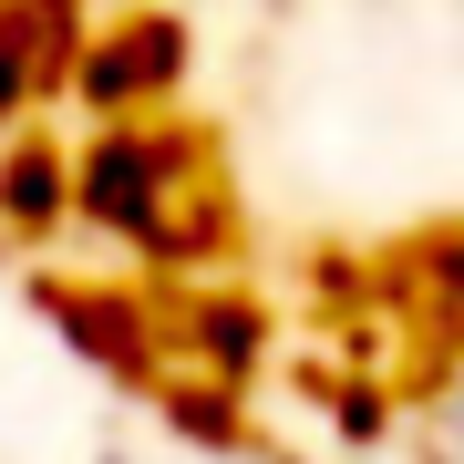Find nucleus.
<instances>
[{
	"label": "nucleus",
	"instance_id": "f257e3e1",
	"mask_svg": "<svg viewBox=\"0 0 464 464\" xmlns=\"http://www.w3.org/2000/svg\"><path fill=\"white\" fill-rule=\"evenodd\" d=\"M0 207H11L21 227H32V217H52V207H63V197H52V166H42V155H21V166H0Z\"/></svg>",
	"mask_w": 464,
	"mask_h": 464
},
{
	"label": "nucleus",
	"instance_id": "f03ea898",
	"mask_svg": "<svg viewBox=\"0 0 464 464\" xmlns=\"http://www.w3.org/2000/svg\"><path fill=\"white\" fill-rule=\"evenodd\" d=\"M433 464H464V362L444 382V402H433Z\"/></svg>",
	"mask_w": 464,
	"mask_h": 464
},
{
	"label": "nucleus",
	"instance_id": "7ed1b4c3",
	"mask_svg": "<svg viewBox=\"0 0 464 464\" xmlns=\"http://www.w3.org/2000/svg\"><path fill=\"white\" fill-rule=\"evenodd\" d=\"M21 83H32V63H21V32H0V114L21 103Z\"/></svg>",
	"mask_w": 464,
	"mask_h": 464
}]
</instances>
